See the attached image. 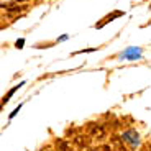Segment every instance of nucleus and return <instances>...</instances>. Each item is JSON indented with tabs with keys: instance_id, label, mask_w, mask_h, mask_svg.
Returning <instances> with one entry per match:
<instances>
[{
	"instance_id": "obj_8",
	"label": "nucleus",
	"mask_w": 151,
	"mask_h": 151,
	"mask_svg": "<svg viewBox=\"0 0 151 151\" xmlns=\"http://www.w3.org/2000/svg\"><path fill=\"white\" fill-rule=\"evenodd\" d=\"M20 109H22V105H18V107H17V109H15V110H13V112H12V113H10V118H13V117H15L17 113H18V112H20Z\"/></svg>"
},
{
	"instance_id": "obj_2",
	"label": "nucleus",
	"mask_w": 151,
	"mask_h": 151,
	"mask_svg": "<svg viewBox=\"0 0 151 151\" xmlns=\"http://www.w3.org/2000/svg\"><path fill=\"white\" fill-rule=\"evenodd\" d=\"M141 58V48H128L127 51L120 54V59H127V61H136Z\"/></svg>"
},
{
	"instance_id": "obj_1",
	"label": "nucleus",
	"mask_w": 151,
	"mask_h": 151,
	"mask_svg": "<svg viewBox=\"0 0 151 151\" xmlns=\"http://www.w3.org/2000/svg\"><path fill=\"white\" fill-rule=\"evenodd\" d=\"M122 140L125 141V143H128L132 148H138L140 146V135L135 132V130H127V132L122 133Z\"/></svg>"
},
{
	"instance_id": "obj_4",
	"label": "nucleus",
	"mask_w": 151,
	"mask_h": 151,
	"mask_svg": "<svg viewBox=\"0 0 151 151\" xmlns=\"http://www.w3.org/2000/svg\"><path fill=\"white\" fill-rule=\"evenodd\" d=\"M89 143H91V138L86 135H77L74 138V145H77L79 148H87L89 146Z\"/></svg>"
},
{
	"instance_id": "obj_5",
	"label": "nucleus",
	"mask_w": 151,
	"mask_h": 151,
	"mask_svg": "<svg viewBox=\"0 0 151 151\" xmlns=\"http://www.w3.org/2000/svg\"><path fill=\"white\" fill-rule=\"evenodd\" d=\"M22 86H25V82H20L18 86H15V87H13V89H10V91L7 92V95H5V97H4V100H2V104H7L8 100H10V97H12V95H13V94H15V92L18 91V89H20V87H22Z\"/></svg>"
},
{
	"instance_id": "obj_7",
	"label": "nucleus",
	"mask_w": 151,
	"mask_h": 151,
	"mask_svg": "<svg viewBox=\"0 0 151 151\" xmlns=\"http://www.w3.org/2000/svg\"><path fill=\"white\" fill-rule=\"evenodd\" d=\"M23 45H25V40H23V38H20V40H17L15 46H17L18 49H22V48H23Z\"/></svg>"
},
{
	"instance_id": "obj_9",
	"label": "nucleus",
	"mask_w": 151,
	"mask_h": 151,
	"mask_svg": "<svg viewBox=\"0 0 151 151\" xmlns=\"http://www.w3.org/2000/svg\"><path fill=\"white\" fill-rule=\"evenodd\" d=\"M66 40H68V35H63V36L58 40V41H66Z\"/></svg>"
},
{
	"instance_id": "obj_3",
	"label": "nucleus",
	"mask_w": 151,
	"mask_h": 151,
	"mask_svg": "<svg viewBox=\"0 0 151 151\" xmlns=\"http://www.w3.org/2000/svg\"><path fill=\"white\" fill-rule=\"evenodd\" d=\"M89 135H91L92 138H104V136H105V128H104V125L91 123L89 125Z\"/></svg>"
},
{
	"instance_id": "obj_11",
	"label": "nucleus",
	"mask_w": 151,
	"mask_h": 151,
	"mask_svg": "<svg viewBox=\"0 0 151 151\" xmlns=\"http://www.w3.org/2000/svg\"><path fill=\"white\" fill-rule=\"evenodd\" d=\"M46 151H59V150H46Z\"/></svg>"
},
{
	"instance_id": "obj_6",
	"label": "nucleus",
	"mask_w": 151,
	"mask_h": 151,
	"mask_svg": "<svg viewBox=\"0 0 151 151\" xmlns=\"http://www.w3.org/2000/svg\"><path fill=\"white\" fill-rule=\"evenodd\" d=\"M69 148H71V143H68L64 140H58V150L59 151H68Z\"/></svg>"
},
{
	"instance_id": "obj_10",
	"label": "nucleus",
	"mask_w": 151,
	"mask_h": 151,
	"mask_svg": "<svg viewBox=\"0 0 151 151\" xmlns=\"http://www.w3.org/2000/svg\"><path fill=\"white\" fill-rule=\"evenodd\" d=\"M20 2H27V0H15V4H20Z\"/></svg>"
}]
</instances>
